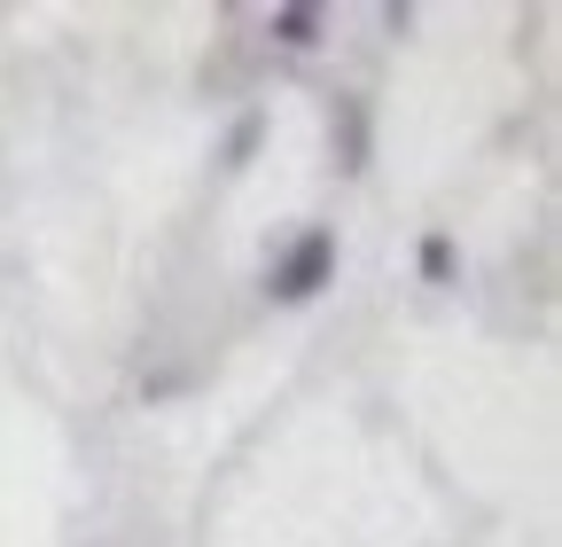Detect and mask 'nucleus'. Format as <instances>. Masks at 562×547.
Returning a JSON list of instances; mask_svg holds the SVG:
<instances>
[{
    "mask_svg": "<svg viewBox=\"0 0 562 547\" xmlns=\"http://www.w3.org/2000/svg\"><path fill=\"white\" fill-rule=\"evenodd\" d=\"M328 282H336V235H328V227H305L290 250L273 258L266 298H273V305H305V298H321Z\"/></svg>",
    "mask_w": 562,
    "mask_h": 547,
    "instance_id": "1",
    "label": "nucleus"
},
{
    "mask_svg": "<svg viewBox=\"0 0 562 547\" xmlns=\"http://www.w3.org/2000/svg\"><path fill=\"white\" fill-rule=\"evenodd\" d=\"M273 40L281 47H321V9H273Z\"/></svg>",
    "mask_w": 562,
    "mask_h": 547,
    "instance_id": "2",
    "label": "nucleus"
},
{
    "mask_svg": "<svg viewBox=\"0 0 562 547\" xmlns=\"http://www.w3.org/2000/svg\"><path fill=\"white\" fill-rule=\"evenodd\" d=\"M250 149H258V118H243V125L227 133V157H220V165H227V172H243V165H250Z\"/></svg>",
    "mask_w": 562,
    "mask_h": 547,
    "instance_id": "3",
    "label": "nucleus"
},
{
    "mask_svg": "<svg viewBox=\"0 0 562 547\" xmlns=\"http://www.w3.org/2000/svg\"><path fill=\"white\" fill-rule=\"evenodd\" d=\"M422 274H430V282H446V274H453V243H446V235L422 243Z\"/></svg>",
    "mask_w": 562,
    "mask_h": 547,
    "instance_id": "4",
    "label": "nucleus"
}]
</instances>
